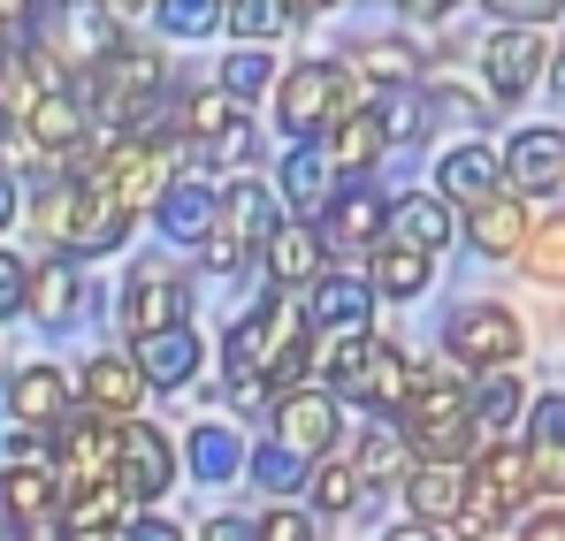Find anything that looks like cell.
<instances>
[{
    "label": "cell",
    "instance_id": "cell-1",
    "mask_svg": "<svg viewBox=\"0 0 565 541\" xmlns=\"http://www.w3.org/2000/svg\"><path fill=\"white\" fill-rule=\"evenodd\" d=\"M306 351H313V321H306V297H282L268 290L253 313L230 321L222 336V366H230V397L237 404H260V397H282L298 389L306 374Z\"/></svg>",
    "mask_w": 565,
    "mask_h": 541
},
{
    "label": "cell",
    "instance_id": "cell-2",
    "mask_svg": "<svg viewBox=\"0 0 565 541\" xmlns=\"http://www.w3.org/2000/svg\"><path fill=\"white\" fill-rule=\"evenodd\" d=\"M390 428L405 435L413 465H473V451H481L473 412H467V381H451L436 366H420V381H413V397H405V412Z\"/></svg>",
    "mask_w": 565,
    "mask_h": 541
},
{
    "label": "cell",
    "instance_id": "cell-3",
    "mask_svg": "<svg viewBox=\"0 0 565 541\" xmlns=\"http://www.w3.org/2000/svg\"><path fill=\"white\" fill-rule=\"evenodd\" d=\"M352 107H367V99H360V77L337 54L329 62H298V69L276 77V122L290 130V145H321Z\"/></svg>",
    "mask_w": 565,
    "mask_h": 541
},
{
    "label": "cell",
    "instance_id": "cell-4",
    "mask_svg": "<svg viewBox=\"0 0 565 541\" xmlns=\"http://www.w3.org/2000/svg\"><path fill=\"white\" fill-rule=\"evenodd\" d=\"M444 351H451V366H467V374H512L520 351H527V328H520L512 305L473 297V305H459L444 321Z\"/></svg>",
    "mask_w": 565,
    "mask_h": 541
},
{
    "label": "cell",
    "instance_id": "cell-5",
    "mask_svg": "<svg viewBox=\"0 0 565 541\" xmlns=\"http://www.w3.org/2000/svg\"><path fill=\"white\" fill-rule=\"evenodd\" d=\"M115 443H122V420H107L93 404H70V420L54 428V457H46L54 488H62V496L107 488V480H115Z\"/></svg>",
    "mask_w": 565,
    "mask_h": 541
},
{
    "label": "cell",
    "instance_id": "cell-6",
    "mask_svg": "<svg viewBox=\"0 0 565 541\" xmlns=\"http://www.w3.org/2000/svg\"><path fill=\"white\" fill-rule=\"evenodd\" d=\"M184 480L177 465V443L153 428V420H122V443H115V488L130 511H161V496Z\"/></svg>",
    "mask_w": 565,
    "mask_h": 541
},
{
    "label": "cell",
    "instance_id": "cell-7",
    "mask_svg": "<svg viewBox=\"0 0 565 541\" xmlns=\"http://www.w3.org/2000/svg\"><path fill=\"white\" fill-rule=\"evenodd\" d=\"M382 206L375 183H344V191H329V206L306 221L313 229V245H321V260H367L382 245Z\"/></svg>",
    "mask_w": 565,
    "mask_h": 541
},
{
    "label": "cell",
    "instance_id": "cell-8",
    "mask_svg": "<svg viewBox=\"0 0 565 541\" xmlns=\"http://www.w3.org/2000/svg\"><path fill=\"white\" fill-rule=\"evenodd\" d=\"M268 412H276V451L306 457V465H321V457H337V435H344V412H337V397H321V389H282V397H268Z\"/></svg>",
    "mask_w": 565,
    "mask_h": 541
},
{
    "label": "cell",
    "instance_id": "cell-9",
    "mask_svg": "<svg viewBox=\"0 0 565 541\" xmlns=\"http://www.w3.org/2000/svg\"><path fill=\"white\" fill-rule=\"evenodd\" d=\"M497 176L512 198H551L565 183V130L558 122H527V130H512L504 138V153H497Z\"/></svg>",
    "mask_w": 565,
    "mask_h": 541
},
{
    "label": "cell",
    "instance_id": "cell-10",
    "mask_svg": "<svg viewBox=\"0 0 565 541\" xmlns=\"http://www.w3.org/2000/svg\"><path fill=\"white\" fill-rule=\"evenodd\" d=\"M543 69H551V39L512 31V23H497V31L481 39V85L497 91V107L527 99V91L543 85Z\"/></svg>",
    "mask_w": 565,
    "mask_h": 541
},
{
    "label": "cell",
    "instance_id": "cell-11",
    "mask_svg": "<svg viewBox=\"0 0 565 541\" xmlns=\"http://www.w3.org/2000/svg\"><path fill=\"white\" fill-rule=\"evenodd\" d=\"M115 313H122L130 344H138V336H161V328H191V282L169 274V268H138L130 282H122Z\"/></svg>",
    "mask_w": 565,
    "mask_h": 541
},
{
    "label": "cell",
    "instance_id": "cell-12",
    "mask_svg": "<svg viewBox=\"0 0 565 541\" xmlns=\"http://www.w3.org/2000/svg\"><path fill=\"white\" fill-rule=\"evenodd\" d=\"M451 237H459V214H451L436 191H405V198H390V206H382V245H405V252L436 260Z\"/></svg>",
    "mask_w": 565,
    "mask_h": 541
},
{
    "label": "cell",
    "instance_id": "cell-13",
    "mask_svg": "<svg viewBox=\"0 0 565 541\" xmlns=\"http://www.w3.org/2000/svg\"><path fill=\"white\" fill-rule=\"evenodd\" d=\"M130 237V214L107 183H77V206H70V229H62V260H99Z\"/></svg>",
    "mask_w": 565,
    "mask_h": 541
},
{
    "label": "cell",
    "instance_id": "cell-14",
    "mask_svg": "<svg viewBox=\"0 0 565 541\" xmlns=\"http://www.w3.org/2000/svg\"><path fill=\"white\" fill-rule=\"evenodd\" d=\"M276 229H282V206H276V191H268V183H253V176H245V183H222V206H214V237H222V245H237V252L253 260Z\"/></svg>",
    "mask_w": 565,
    "mask_h": 541
},
{
    "label": "cell",
    "instance_id": "cell-15",
    "mask_svg": "<svg viewBox=\"0 0 565 541\" xmlns=\"http://www.w3.org/2000/svg\"><path fill=\"white\" fill-rule=\"evenodd\" d=\"M306 321H313V336H375V290H367V274H321L313 282V297H306Z\"/></svg>",
    "mask_w": 565,
    "mask_h": 541
},
{
    "label": "cell",
    "instance_id": "cell-16",
    "mask_svg": "<svg viewBox=\"0 0 565 541\" xmlns=\"http://www.w3.org/2000/svg\"><path fill=\"white\" fill-rule=\"evenodd\" d=\"M8 420L15 428H31V435H54L62 420H70V374L62 366H15L8 374Z\"/></svg>",
    "mask_w": 565,
    "mask_h": 541
},
{
    "label": "cell",
    "instance_id": "cell-17",
    "mask_svg": "<svg viewBox=\"0 0 565 541\" xmlns=\"http://www.w3.org/2000/svg\"><path fill=\"white\" fill-rule=\"evenodd\" d=\"M130 366H138L146 397L153 389H191L199 366H206V344H199V328H161V336H138L130 344Z\"/></svg>",
    "mask_w": 565,
    "mask_h": 541
},
{
    "label": "cell",
    "instance_id": "cell-18",
    "mask_svg": "<svg viewBox=\"0 0 565 541\" xmlns=\"http://www.w3.org/2000/svg\"><path fill=\"white\" fill-rule=\"evenodd\" d=\"M214 206H222V183H206V176H177L161 198H153V221H161V237L169 245H206L214 237Z\"/></svg>",
    "mask_w": 565,
    "mask_h": 541
},
{
    "label": "cell",
    "instance_id": "cell-19",
    "mask_svg": "<svg viewBox=\"0 0 565 541\" xmlns=\"http://www.w3.org/2000/svg\"><path fill=\"white\" fill-rule=\"evenodd\" d=\"M520 457L535 473V496H565V397L558 389L527 404V443H520Z\"/></svg>",
    "mask_w": 565,
    "mask_h": 541
},
{
    "label": "cell",
    "instance_id": "cell-20",
    "mask_svg": "<svg viewBox=\"0 0 565 541\" xmlns=\"http://www.w3.org/2000/svg\"><path fill=\"white\" fill-rule=\"evenodd\" d=\"M23 313L39 321V328H70L77 313H85V274H77V260H39V268L23 274Z\"/></svg>",
    "mask_w": 565,
    "mask_h": 541
},
{
    "label": "cell",
    "instance_id": "cell-21",
    "mask_svg": "<svg viewBox=\"0 0 565 541\" xmlns=\"http://www.w3.org/2000/svg\"><path fill=\"white\" fill-rule=\"evenodd\" d=\"M504 191V176H497V153L481 145V138H467V145H451L444 161H436V198L459 214V206H481V198H497Z\"/></svg>",
    "mask_w": 565,
    "mask_h": 541
},
{
    "label": "cell",
    "instance_id": "cell-22",
    "mask_svg": "<svg viewBox=\"0 0 565 541\" xmlns=\"http://www.w3.org/2000/svg\"><path fill=\"white\" fill-rule=\"evenodd\" d=\"M0 511L23 527V541L39 534V527H54V519H62V488H54V473L31 465V457H23V465H0Z\"/></svg>",
    "mask_w": 565,
    "mask_h": 541
},
{
    "label": "cell",
    "instance_id": "cell-23",
    "mask_svg": "<svg viewBox=\"0 0 565 541\" xmlns=\"http://www.w3.org/2000/svg\"><path fill=\"white\" fill-rule=\"evenodd\" d=\"M467 480L489 496V504H504L512 519L535 504V473H527V457H520V443H481L467 465Z\"/></svg>",
    "mask_w": 565,
    "mask_h": 541
},
{
    "label": "cell",
    "instance_id": "cell-24",
    "mask_svg": "<svg viewBox=\"0 0 565 541\" xmlns=\"http://www.w3.org/2000/svg\"><path fill=\"white\" fill-rule=\"evenodd\" d=\"M260 268H268V282H276L282 297H298V290H313V282L329 274V260H321V245H313L306 221H282L276 237L260 245Z\"/></svg>",
    "mask_w": 565,
    "mask_h": 541
},
{
    "label": "cell",
    "instance_id": "cell-25",
    "mask_svg": "<svg viewBox=\"0 0 565 541\" xmlns=\"http://www.w3.org/2000/svg\"><path fill=\"white\" fill-rule=\"evenodd\" d=\"M527 198H512V191H497V198H481L467 214V245L481 260H520V245H527Z\"/></svg>",
    "mask_w": 565,
    "mask_h": 541
},
{
    "label": "cell",
    "instance_id": "cell-26",
    "mask_svg": "<svg viewBox=\"0 0 565 541\" xmlns=\"http://www.w3.org/2000/svg\"><path fill=\"white\" fill-rule=\"evenodd\" d=\"M15 130H23V138H31V153H46L54 169H62V161H70V153H77V145L93 138V122H85V107H77L70 91L39 99V107H31V115H23Z\"/></svg>",
    "mask_w": 565,
    "mask_h": 541
},
{
    "label": "cell",
    "instance_id": "cell-27",
    "mask_svg": "<svg viewBox=\"0 0 565 541\" xmlns=\"http://www.w3.org/2000/svg\"><path fill=\"white\" fill-rule=\"evenodd\" d=\"M459 504H467V465H413L405 473V511H413V527H451L459 519Z\"/></svg>",
    "mask_w": 565,
    "mask_h": 541
},
{
    "label": "cell",
    "instance_id": "cell-28",
    "mask_svg": "<svg viewBox=\"0 0 565 541\" xmlns=\"http://www.w3.org/2000/svg\"><path fill=\"white\" fill-rule=\"evenodd\" d=\"M367 351H375V336H313V351H306V389H321V397H360Z\"/></svg>",
    "mask_w": 565,
    "mask_h": 541
},
{
    "label": "cell",
    "instance_id": "cell-29",
    "mask_svg": "<svg viewBox=\"0 0 565 541\" xmlns=\"http://www.w3.org/2000/svg\"><path fill=\"white\" fill-rule=\"evenodd\" d=\"M413 381H420V366L405 359V344L375 336V351H367V374H360V404H367L375 420H397V412H405V397H413Z\"/></svg>",
    "mask_w": 565,
    "mask_h": 541
},
{
    "label": "cell",
    "instance_id": "cell-30",
    "mask_svg": "<svg viewBox=\"0 0 565 541\" xmlns=\"http://www.w3.org/2000/svg\"><path fill=\"white\" fill-rule=\"evenodd\" d=\"M77 389H85V404H93V412H107V420L146 412V381H138V366L122 359V351H99V359H85Z\"/></svg>",
    "mask_w": 565,
    "mask_h": 541
},
{
    "label": "cell",
    "instance_id": "cell-31",
    "mask_svg": "<svg viewBox=\"0 0 565 541\" xmlns=\"http://www.w3.org/2000/svg\"><path fill=\"white\" fill-rule=\"evenodd\" d=\"M367 115H375L382 145H420L444 115H436V99H428V85H397V91H375L367 99Z\"/></svg>",
    "mask_w": 565,
    "mask_h": 541
},
{
    "label": "cell",
    "instance_id": "cell-32",
    "mask_svg": "<svg viewBox=\"0 0 565 541\" xmlns=\"http://www.w3.org/2000/svg\"><path fill=\"white\" fill-rule=\"evenodd\" d=\"M313 153L329 161V176H367V169H375L390 145H382L375 115H367V107H352V115H344V122H337V130H329L321 145H313Z\"/></svg>",
    "mask_w": 565,
    "mask_h": 541
},
{
    "label": "cell",
    "instance_id": "cell-33",
    "mask_svg": "<svg viewBox=\"0 0 565 541\" xmlns=\"http://www.w3.org/2000/svg\"><path fill=\"white\" fill-rule=\"evenodd\" d=\"M467 412H473V435H481V443H504V428L527 412L520 374H481V381L467 389Z\"/></svg>",
    "mask_w": 565,
    "mask_h": 541
},
{
    "label": "cell",
    "instance_id": "cell-34",
    "mask_svg": "<svg viewBox=\"0 0 565 541\" xmlns=\"http://www.w3.org/2000/svg\"><path fill=\"white\" fill-rule=\"evenodd\" d=\"M329 191H337V176H329V161H321L313 145H290V153H282V176H276L282 206H298V214L313 221V214L329 206Z\"/></svg>",
    "mask_w": 565,
    "mask_h": 541
},
{
    "label": "cell",
    "instance_id": "cell-35",
    "mask_svg": "<svg viewBox=\"0 0 565 541\" xmlns=\"http://www.w3.org/2000/svg\"><path fill=\"white\" fill-rule=\"evenodd\" d=\"M428 282H436V260H420V252H405V245H375V252H367V290H375V297H397V305H405V297H420Z\"/></svg>",
    "mask_w": 565,
    "mask_h": 541
},
{
    "label": "cell",
    "instance_id": "cell-36",
    "mask_svg": "<svg viewBox=\"0 0 565 541\" xmlns=\"http://www.w3.org/2000/svg\"><path fill=\"white\" fill-rule=\"evenodd\" d=\"M420 54H428V46H413V39H367L344 69L375 77V91H397V85H420Z\"/></svg>",
    "mask_w": 565,
    "mask_h": 541
},
{
    "label": "cell",
    "instance_id": "cell-37",
    "mask_svg": "<svg viewBox=\"0 0 565 541\" xmlns=\"http://www.w3.org/2000/svg\"><path fill=\"white\" fill-rule=\"evenodd\" d=\"M199 169H214L222 183H245V169H260V130H253V115H237L230 130H214V138L199 145Z\"/></svg>",
    "mask_w": 565,
    "mask_h": 541
},
{
    "label": "cell",
    "instance_id": "cell-38",
    "mask_svg": "<svg viewBox=\"0 0 565 541\" xmlns=\"http://www.w3.org/2000/svg\"><path fill=\"white\" fill-rule=\"evenodd\" d=\"M352 473H360L367 488H390V480H405V473H413V451H405V435H397L390 420H375V428L360 435V457H352Z\"/></svg>",
    "mask_w": 565,
    "mask_h": 541
},
{
    "label": "cell",
    "instance_id": "cell-39",
    "mask_svg": "<svg viewBox=\"0 0 565 541\" xmlns=\"http://www.w3.org/2000/svg\"><path fill=\"white\" fill-rule=\"evenodd\" d=\"M177 465H191V480H237L245 473V443L230 428H191V443Z\"/></svg>",
    "mask_w": 565,
    "mask_h": 541
},
{
    "label": "cell",
    "instance_id": "cell-40",
    "mask_svg": "<svg viewBox=\"0 0 565 541\" xmlns=\"http://www.w3.org/2000/svg\"><path fill=\"white\" fill-rule=\"evenodd\" d=\"M306 473H313L306 457L276 451V443H253V451H245V473H237V480H253L260 496H276V504H290V496L306 488Z\"/></svg>",
    "mask_w": 565,
    "mask_h": 541
},
{
    "label": "cell",
    "instance_id": "cell-41",
    "mask_svg": "<svg viewBox=\"0 0 565 541\" xmlns=\"http://www.w3.org/2000/svg\"><path fill=\"white\" fill-rule=\"evenodd\" d=\"M306 496H313V511H321V519H344V511H360L367 480L352 473V457H321V465L306 473Z\"/></svg>",
    "mask_w": 565,
    "mask_h": 541
},
{
    "label": "cell",
    "instance_id": "cell-42",
    "mask_svg": "<svg viewBox=\"0 0 565 541\" xmlns=\"http://www.w3.org/2000/svg\"><path fill=\"white\" fill-rule=\"evenodd\" d=\"M268 85H276V54H268V46H230V54H222L214 91H222L230 107H245L253 91H268Z\"/></svg>",
    "mask_w": 565,
    "mask_h": 541
},
{
    "label": "cell",
    "instance_id": "cell-43",
    "mask_svg": "<svg viewBox=\"0 0 565 541\" xmlns=\"http://www.w3.org/2000/svg\"><path fill=\"white\" fill-rule=\"evenodd\" d=\"M130 519V504H122V488L107 480V488H77V496H62V541L70 534H99V527H122Z\"/></svg>",
    "mask_w": 565,
    "mask_h": 541
},
{
    "label": "cell",
    "instance_id": "cell-44",
    "mask_svg": "<svg viewBox=\"0 0 565 541\" xmlns=\"http://www.w3.org/2000/svg\"><path fill=\"white\" fill-rule=\"evenodd\" d=\"M222 23L245 39V46H268L282 31H298L306 23V8H276V0H245V8H222Z\"/></svg>",
    "mask_w": 565,
    "mask_h": 541
},
{
    "label": "cell",
    "instance_id": "cell-45",
    "mask_svg": "<svg viewBox=\"0 0 565 541\" xmlns=\"http://www.w3.org/2000/svg\"><path fill=\"white\" fill-rule=\"evenodd\" d=\"M520 268L535 274V282H551V290H565V214H551V221H535V229H527Z\"/></svg>",
    "mask_w": 565,
    "mask_h": 541
},
{
    "label": "cell",
    "instance_id": "cell-46",
    "mask_svg": "<svg viewBox=\"0 0 565 541\" xmlns=\"http://www.w3.org/2000/svg\"><path fill=\"white\" fill-rule=\"evenodd\" d=\"M153 23H161L169 39H206V31L222 23V8H214V0H161Z\"/></svg>",
    "mask_w": 565,
    "mask_h": 541
},
{
    "label": "cell",
    "instance_id": "cell-47",
    "mask_svg": "<svg viewBox=\"0 0 565 541\" xmlns=\"http://www.w3.org/2000/svg\"><path fill=\"white\" fill-rule=\"evenodd\" d=\"M253 541H313V511H298V504H268V511L253 519Z\"/></svg>",
    "mask_w": 565,
    "mask_h": 541
},
{
    "label": "cell",
    "instance_id": "cell-48",
    "mask_svg": "<svg viewBox=\"0 0 565 541\" xmlns=\"http://www.w3.org/2000/svg\"><path fill=\"white\" fill-rule=\"evenodd\" d=\"M122 541H191L177 519H161V511H130L122 519Z\"/></svg>",
    "mask_w": 565,
    "mask_h": 541
},
{
    "label": "cell",
    "instance_id": "cell-49",
    "mask_svg": "<svg viewBox=\"0 0 565 541\" xmlns=\"http://www.w3.org/2000/svg\"><path fill=\"white\" fill-rule=\"evenodd\" d=\"M23 260H15V252H0V321H8V313H23Z\"/></svg>",
    "mask_w": 565,
    "mask_h": 541
},
{
    "label": "cell",
    "instance_id": "cell-50",
    "mask_svg": "<svg viewBox=\"0 0 565 541\" xmlns=\"http://www.w3.org/2000/svg\"><path fill=\"white\" fill-rule=\"evenodd\" d=\"M199 268H206V274H237V268H245V252L222 245V237H206V245H199Z\"/></svg>",
    "mask_w": 565,
    "mask_h": 541
},
{
    "label": "cell",
    "instance_id": "cell-51",
    "mask_svg": "<svg viewBox=\"0 0 565 541\" xmlns=\"http://www.w3.org/2000/svg\"><path fill=\"white\" fill-rule=\"evenodd\" d=\"M520 541H565V511H535V519H527V534Z\"/></svg>",
    "mask_w": 565,
    "mask_h": 541
},
{
    "label": "cell",
    "instance_id": "cell-52",
    "mask_svg": "<svg viewBox=\"0 0 565 541\" xmlns=\"http://www.w3.org/2000/svg\"><path fill=\"white\" fill-rule=\"evenodd\" d=\"M15 214H23V183H15V176H8V169H0V229H8Z\"/></svg>",
    "mask_w": 565,
    "mask_h": 541
},
{
    "label": "cell",
    "instance_id": "cell-53",
    "mask_svg": "<svg viewBox=\"0 0 565 541\" xmlns=\"http://www.w3.org/2000/svg\"><path fill=\"white\" fill-rule=\"evenodd\" d=\"M206 541H253V519H206Z\"/></svg>",
    "mask_w": 565,
    "mask_h": 541
},
{
    "label": "cell",
    "instance_id": "cell-54",
    "mask_svg": "<svg viewBox=\"0 0 565 541\" xmlns=\"http://www.w3.org/2000/svg\"><path fill=\"white\" fill-rule=\"evenodd\" d=\"M382 541H444V534H436V527H413V519H405V527H390Z\"/></svg>",
    "mask_w": 565,
    "mask_h": 541
},
{
    "label": "cell",
    "instance_id": "cell-55",
    "mask_svg": "<svg viewBox=\"0 0 565 541\" xmlns=\"http://www.w3.org/2000/svg\"><path fill=\"white\" fill-rule=\"evenodd\" d=\"M543 85H551V91H558V99H565V46H558V54H551V69H543Z\"/></svg>",
    "mask_w": 565,
    "mask_h": 541
},
{
    "label": "cell",
    "instance_id": "cell-56",
    "mask_svg": "<svg viewBox=\"0 0 565 541\" xmlns=\"http://www.w3.org/2000/svg\"><path fill=\"white\" fill-rule=\"evenodd\" d=\"M70 541H122V527H99V534H70Z\"/></svg>",
    "mask_w": 565,
    "mask_h": 541
},
{
    "label": "cell",
    "instance_id": "cell-57",
    "mask_svg": "<svg viewBox=\"0 0 565 541\" xmlns=\"http://www.w3.org/2000/svg\"><path fill=\"white\" fill-rule=\"evenodd\" d=\"M8 130H15V122H8V107H0V153H8Z\"/></svg>",
    "mask_w": 565,
    "mask_h": 541
},
{
    "label": "cell",
    "instance_id": "cell-58",
    "mask_svg": "<svg viewBox=\"0 0 565 541\" xmlns=\"http://www.w3.org/2000/svg\"><path fill=\"white\" fill-rule=\"evenodd\" d=\"M558 191H565V183H558Z\"/></svg>",
    "mask_w": 565,
    "mask_h": 541
}]
</instances>
